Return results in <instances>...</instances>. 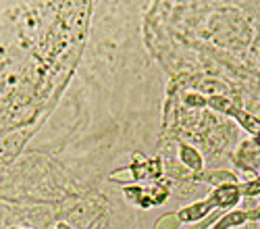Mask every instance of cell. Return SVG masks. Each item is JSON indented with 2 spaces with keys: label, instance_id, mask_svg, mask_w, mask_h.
Wrapping results in <instances>:
<instances>
[{
  "label": "cell",
  "instance_id": "cell-14",
  "mask_svg": "<svg viewBox=\"0 0 260 229\" xmlns=\"http://www.w3.org/2000/svg\"><path fill=\"white\" fill-rule=\"evenodd\" d=\"M148 196H150V202H152V206H154V204H162V202L167 200L169 192H167V187H165V185L154 183V185L148 190Z\"/></svg>",
  "mask_w": 260,
  "mask_h": 229
},
{
  "label": "cell",
  "instance_id": "cell-8",
  "mask_svg": "<svg viewBox=\"0 0 260 229\" xmlns=\"http://www.w3.org/2000/svg\"><path fill=\"white\" fill-rule=\"evenodd\" d=\"M208 107L216 113H223V115H229V117H233V113L237 109L233 104V100L229 96H223V94H212L208 98Z\"/></svg>",
  "mask_w": 260,
  "mask_h": 229
},
{
  "label": "cell",
  "instance_id": "cell-4",
  "mask_svg": "<svg viewBox=\"0 0 260 229\" xmlns=\"http://www.w3.org/2000/svg\"><path fill=\"white\" fill-rule=\"evenodd\" d=\"M198 181H206L212 183L214 187H221V185H229V183H240V177H237L233 171H225V169H216V171H200V173H193Z\"/></svg>",
  "mask_w": 260,
  "mask_h": 229
},
{
  "label": "cell",
  "instance_id": "cell-18",
  "mask_svg": "<svg viewBox=\"0 0 260 229\" xmlns=\"http://www.w3.org/2000/svg\"><path fill=\"white\" fill-rule=\"evenodd\" d=\"M254 140H256V142H258V144H260V138H254Z\"/></svg>",
  "mask_w": 260,
  "mask_h": 229
},
{
  "label": "cell",
  "instance_id": "cell-1",
  "mask_svg": "<svg viewBox=\"0 0 260 229\" xmlns=\"http://www.w3.org/2000/svg\"><path fill=\"white\" fill-rule=\"evenodd\" d=\"M233 160H235L237 169H242L246 175H258V171H260V144L254 138L242 142L233 154Z\"/></svg>",
  "mask_w": 260,
  "mask_h": 229
},
{
  "label": "cell",
  "instance_id": "cell-12",
  "mask_svg": "<svg viewBox=\"0 0 260 229\" xmlns=\"http://www.w3.org/2000/svg\"><path fill=\"white\" fill-rule=\"evenodd\" d=\"M240 187H242V196L244 198H256V196H260V175L256 179H250L246 183H240Z\"/></svg>",
  "mask_w": 260,
  "mask_h": 229
},
{
  "label": "cell",
  "instance_id": "cell-2",
  "mask_svg": "<svg viewBox=\"0 0 260 229\" xmlns=\"http://www.w3.org/2000/svg\"><path fill=\"white\" fill-rule=\"evenodd\" d=\"M214 211H219V206H216V202H214L212 196H208L206 200H200V202H193V204L183 206L177 215H179V221L181 223H191L193 225V223H200L206 217H210Z\"/></svg>",
  "mask_w": 260,
  "mask_h": 229
},
{
  "label": "cell",
  "instance_id": "cell-15",
  "mask_svg": "<svg viewBox=\"0 0 260 229\" xmlns=\"http://www.w3.org/2000/svg\"><path fill=\"white\" fill-rule=\"evenodd\" d=\"M146 171H148V177H150V179H158L160 173H162V160H160V158H150V160H146Z\"/></svg>",
  "mask_w": 260,
  "mask_h": 229
},
{
  "label": "cell",
  "instance_id": "cell-10",
  "mask_svg": "<svg viewBox=\"0 0 260 229\" xmlns=\"http://www.w3.org/2000/svg\"><path fill=\"white\" fill-rule=\"evenodd\" d=\"M183 102L187 104V107H193V109H204V107H208V98H206L204 94H200V92H187V94L183 96Z\"/></svg>",
  "mask_w": 260,
  "mask_h": 229
},
{
  "label": "cell",
  "instance_id": "cell-11",
  "mask_svg": "<svg viewBox=\"0 0 260 229\" xmlns=\"http://www.w3.org/2000/svg\"><path fill=\"white\" fill-rule=\"evenodd\" d=\"M123 194H125V198L129 200V202H134V204H138L140 206V202L144 200V194H146V190L142 185H125V190H123Z\"/></svg>",
  "mask_w": 260,
  "mask_h": 229
},
{
  "label": "cell",
  "instance_id": "cell-17",
  "mask_svg": "<svg viewBox=\"0 0 260 229\" xmlns=\"http://www.w3.org/2000/svg\"><path fill=\"white\" fill-rule=\"evenodd\" d=\"M246 229H256V225H254V221H250V223H246Z\"/></svg>",
  "mask_w": 260,
  "mask_h": 229
},
{
  "label": "cell",
  "instance_id": "cell-13",
  "mask_svg": "<svg viewBox=\"0 0 260 229\" xmlns=\"http://www.w3.org/2000/svg\"><path fill=\"white\" fill-rule=\"evenodd\" d=\"M111 179H113V181H121V183H134V181H138L132 167H123V169L113 171V173H111Z\"/></svg>",
  "mask_w": 260,
  "mask_h": 229
},
{
  "label": "cell",
  "instance_id": "cell-16",
  "mask_svg": "<svg viewBox=\"0 0 260 229\" xmlns=\"http://www.w3.org/2000/svg\"><path fill=\"white\" fill-rule=\"evenodd\" d=\"M52 229H71V227H69L67 223H56V225H54Z\"/></svg>",
  "mask_w": 260,
  "mask_h": 229
},
{
  "label": "cell",
  "instance_id": "cell-9",
  "mask_svg": "<svg viewBox=\"0 0 260 229\" xmlns=\"http://www.w3.org/2000/svg\"><path fill=\"white\" fill-rule=\"evenodd\" d=\"M179 227H181V221L177 213H167L154 223V229H179Z\"/></svg>",
  "mask_w": 260,
  "mask_h": 229
},
{
  "label": "cell",
  "instance_id": "cell-5",
  "mask_svg": "<svg viewBox=\"0 0 260 229\" xmlns=\"http://www.w3.org/2000/svg\"><path fill=\"white\" fill-rule=\"evenodd\" d=\"M179 160H181V165L185 167V169H189L191 173L204 171V158H202V154L193 148V146H189V144H181L179 146Z\"/></svg>",
  "mask_w": 260,
  "mask_h": 229
},
{
  "label": "cell",
  "instance_id": "cell-7",
  "mask_svg": "<svg viewBox=\"0 0 260 229\" xmlns=\"http://www.w3.org/2000/svg\"><path fill=\"white\" fill-rule=\"evenodd\" d=\"M233 119L240 123L252 138H260V119H258L256 115H252V113H248V111H244V109L237 107L235 113H233Z\"/></svg>",
  "mask_w": 260,
  "mask_h": 229
},
{
  "label": "cell",
  "instance_id": "cell-3",
  "mask_svg": "<svg viewBox=\"0 0 260 229\" xmlns=\"http://www.w3.org/2000/svg\"><path fill=\"white\" fill-rule=\"evenodd\" d=\"M210 196L214 198L219 211H233V206L242 200V187L240 183L221 185V187H214V192Z\"/></svg>",
  "mask_w": 260,
  "mask_h": 229
},
{
  "label": "cell",
  "instance_id": "cell-6",
  "mask_svg": "<svg viewBox=\"0 0 260 229\" xmlns=\"http://www.w3.org/2000/svg\"><path fill=\"white\" fill-rule=\"evenodd\" d=\"M246 223H250L248 211H237V208H233V211H227L225 215L216 219V223L210 229H231V227H242Z\"/></svg>",
  "mask_w": 260,
  "mask_h": 229
}]
</instances>
